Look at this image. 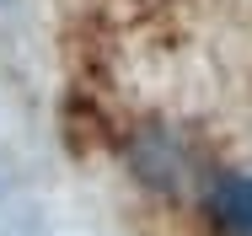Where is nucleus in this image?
Masks as SVG:
<instances>
[{"instance_id": "f257e3e1", "label": "nucleus", "mask_w": 252, "mask_h": 236, "mask_svg": "<svg viewBox=\"0 0 252 236\" xmlns=\"http://www.w3.org/2000/svg\"><path fill=\"white\" fill-rule=\"evenodd\" d=\"M209 220L225 236H252V177H220L209 188Z\"/></svg>"}]
</instances>
